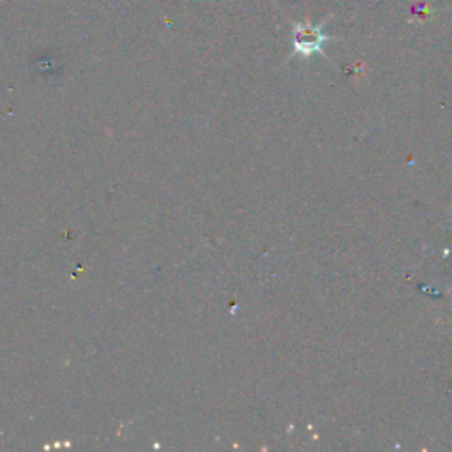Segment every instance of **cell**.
Segmentation results:
<instances>
[{
  "label": "cell",
  "mask_w": 452,
  "mask_h": 452,
  "mask_svg": "<svg viewBox=\"0 0 452 452\" xmlns=\"http://www.w3.org/2000/svg\"><path fill=\"white\" fill-rule=\"evenodd\" d=\"M323 23H297L293 27V53L300 57H311L314 53H323V45L330 41L329 36L323 32Z\"/></svg>",
  "instance_id": "cell-1"
}]
</instances>
